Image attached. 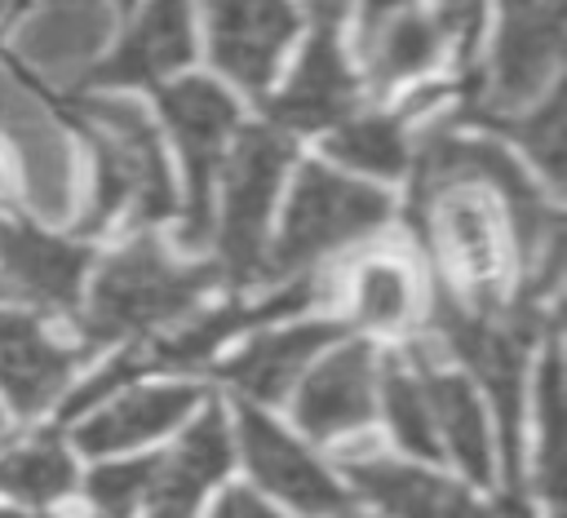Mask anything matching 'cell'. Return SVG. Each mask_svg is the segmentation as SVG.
Segmentation results:
<instances>
[{
    "instance_id": "5bb4252c",
    "label": "cell",
    "mask_w": 567,
    "mask_h": 518,
    "mask_svg": "<svg viewBox=\"0 0 567 518\" xmlns=\"http://www.w3.org/2000/svg\"><path fill=\"white\" fill-rule=\"evenodd\" d=\"M106 0H35L18 27V53L49 80L80 75L106 40Z\"/></svg>"
},
{
    "instance_id": "e0dca14e",
    "label": "cell",
    "mask_w": 567,
    "mask_h": 518,
    "mask_svg": "<svg viewBox=\"0 0 567 518\" xmlns=\"http://www.w3.org/2000/svg\"><path fill=\"white\" fill-rule=\"evenodd\" d=\"M350 483L390 518H487V509L465 487L403 460L350 456Z\"/></svg>"
},
{
    "instance_id": "ffe728a7",
    "label": "cell",
    "mask_w": 567,
    "mask_h": 518,
    "mask_svg": "<svg viewBox=\"0 0 567 518\" xmlns=\"http://www.w3.org/2000/svg\"><path fill=\"white\" fill-rule=\"evenodd\" d=\"M71 363L75 354L49 341L35 319L0 310V390L22 416H35L49 407V398L71 376Z\"/></svg>"
},
{
    "instance_id": "cb8c5ba5",
    "label": "cell",
    "mask_w": 567,
    "mask_h": 518,
    "mask_svg": "<svg viewBox=\"0 0 567 518\" xmlns=\"http://www.w3.org/2000/svg\"><path fill=\"white\" fill-rule=\"evenodd\" d=\"M337 332L328 323H292L279 332H266L257 341H248L244 354H235L221 376L230 385H239L252 398H284V390L306 372V363L332 341Z\"/></svg>"
},
{
    "instance_id": "8d00e7d4",
    "label": "cell",
    "mask_w": 567,
    "mask_h": 518,
    "mask_svg": "<svg viewBox=\"0 0 567 518\" xmlns=\"http://www.w3.org/2000/svg\"><path fill=\"white\" fill-rule=\"evenodd\" d=\"M9 4H13V0H0V13H4V9H9Z\"/></svg>"
},
{
    "instance_id": "8992f818",
    "label": "cell",
    "mask_w": 567,
    "mask_h": 518,
    "mask_svg": "<svg viewBox=\"0 0 567 518\" xmlns=\"http://www.w3.org/2000/svg\"><path fill=\"white\" fill-rule=\"evenodd\" d=\"M0 142L13 151L27 199L35 217L62 221L75 204V146L53 120V111L35 97V89L0 66Z\"/></svg>"
},
{
    "instance_id": "ba28073f",
    "label": "cell",
    "mask_w": 567,
    "mask_h": 518,
    "mask_svg": "<svg viewBox=\"0 0 567 518\" xmlns=\"http://www.w3.org/2000/svg\"><path fill=\"white\" fill-rule=\"evenodd\" d=\"M288 168V142L279 133H248L230 164H226V186H221V221H217V252L226 274L248 279L261 257V235L270 221V204L279 195Z\"/></svg>"
},
{
    "instance_id": "e575fe53",
    "label": "cell",
    "mask_w": 567,
    "mask_h": 518,
    "mask_svg": "<svg viewBox=\"0 0 567 518\" xmlns=\"http://www.w3.org/2000/svg\"><path fill=\"white\" fill-rule=\"evenodd\" d=\"M9 199V173H4V159H0V204Z\"/></svg>"
},
{
    "instance_id": "2e32d148",
    "label": "cell",
    "mask_w": 567,
    "mask_h": 518,
    "mask_svg": "<svg viewBox=\"0 0 567 518\" xmlns=\"http://www.w3.org/2000/svg\"><path fill=\"white\" fill-rule=\"evenodd\" d=\"M230 465V438H226V421L221 407L213 403L190 429L186 438L155 460L151 487H146V518H195V505L204 496L208 483H217Z\"/></svg>"
},
{
    "instance_id": "d590c367",
    "label": "cell",
    "mask_w": 567,
    "mask_h": 518,
    "mask_svg": "<svg viewBox=\"0 0 567 518\" xmlns=\"http://www.w3.org/2000/svg\"><path fill=\"white\" fill-rule=\"evenodd\" d=\"M0 518H18V514H13V509H0Z\"/></svg>"
},
{
    "instance_id": "484cf974",
    "label": "cell",
    "mask_w": 567,
    "mask_h": 518,
    "mask_svg": "<svg viewBox=\"0 0 567 518\" xmlns=\"http://www.w3.org/2000/svg\"><path fill=\"white\" fill-rule=\"evenodd\" d=\"M328 151L359 173L394 177L408 164V133H403V120L394 115H359L332 133Z\"/></svg>"
},
{
    "instance_id": "d6a6232c",
    "label": "cell",
    "mask_w": 567,
    "mask_h": 518,
    "mask_svg": "<svg viewBox=\"0 0 567 518\" xmlns=\"http://www.w3.org/2000/svg\"><path fill=\"white\" fill-rule=\"evenodd\" d=\"M213 518H275V514L257 496H248V491H226L221 505L213 509Z\"/></svg>"
},
{
    "instance_id": "1f68e13d",
    "label": "cell",
    "mask_w": 567,
    "mask_h": 518,
    "mask_svg": "<svg viewBox=\"0 0 567 518\" xmlns=\"http://www.w3.org/2000/svg\"><path fill=\"white\" fill-rule=\"evenodd\" d=\"M434 4H439L434 18L443 22V31L456 35L461 44H470L478 22H483V0H434Z\"/></svg>"
},
{
    "instance_id": "836d02e7",
    "label": "cell",
    "mask_w": 567,
    "mask_h": 518,
    "mask_svg": "<svg viewBox=\"0 0 567 518\" xmlns=\"http://www.w3.org/2000/svg\"><path fill=\"white\" fill-rule=\"evenodd\" d=\"M310 4H315V18H319V22H332L337 9H341V0H310Z\"/></svg>"
},
{
    "instance_id": "603a6c76",
    "label": "cell",
    "mask_w": 567,
    "mask_h": 518,
    "mask_svg": "<svg viewBox=\"0 0 567 518\" xmlns=\"http://www.w3.org/2000/svg\"><path fill=\"white\" fill-rule=\"evenodd\" d=\"M195 403V390L186 385H151V390H133L106 407H97L80 429H75V443L93 456H106V452H124V447H137L155 434H164L168 425H177Z\"/></svg>"
},
{
    "instance_id": "9c48e42d",
    "label": "cell",
    "mask_w": 567,
    "mask_h": 518,
    "mask_svg": "<svg viewBox=\"0 0 567 518\" xmlns=\"http://www.w3.org/2000/svg\"><path fill=\"white\" fill-rule=\"evenodd\" d=\"M204 13L213 62L248 93H261L297 35L292 0H204Z\"/></svg>"
},
{
    "instance_id": "d4e9b609",
    "label": "cell",
    "mask_w": 567,
    "mask_h": 518,
    "mask_svg": "<svg viewBox=\"0 0 567 518\" xmlns=\"http://www.w3.org/2000/svg\"><path fill=\"white\" fill-rule=\"evenodd\" d=\"M71 456L58 438H35L0 456V491L27 500V505H49L71 491Z\"/></svg>"
},
{
    "instance_id": "7402d4cb",
    "label": "cell",
    "mask_w": 567,
    "mask_h": 518,
    "mask_svg": "<svg viewBox=\"0 0 567 518\" xmlns=\"http://www.w3.org/2000/svg\"><path fill=\"white\" fill-rule=\"evenodd\" d=\"M430 394V412H434V434H439V452H447L474 483H492L496 465H492V429L483 416V403L474 394V385L456 372H439V367H416Z\"/></svg>"
},
{
    "instance_id": "44dd1931",
    "label": "cell",
    "mask_w": 567,
    "mask_h": 518,
    "mask_svg": "<svg viewBox=\"0 0 567 518\" xmlns=\"http://www.w3.org/2000/svg\"><path fill=\"white\" fill-rule=\"evenodd\" d=\"M346 305L354 323L377 328V332H403L416 323L425 297L416 266L403 252H363L346 270Z\"/></svg>"
},
{
    "instance_id": "4dcf8cb0",
    "label": "cell",
    "mask_w": 567,
    "mask_h": 518,
    "mask_svg": "<svg viewBox=\"0 0 567 518\" xmlns=\"http://www.w3.org/2000/svg\"><path fill=\"white\" fill-rule=\"evenodd\" d=\"M509 133L532 151V159L540 164V173L558 186L563 182V93H554L545 106H536L532 115H523L518 124H509Z\"/></svg>"
},
{
    "instance_id": "7a4b0ae2",
    "label": "cell",
    "mask_w": 567,
    "mask_h": 518,
    "mask_svg": "<svg viewBox=\"0 0 567 518\" xmlns=\"http://www.w3.org/2000/svg\"><path fill=\"white\" fill-rule=\"evenodd\" d=\"M416 221L447 279L461 283L478 310L501 305V279L509 266V217L501 199L465 177L416 182Z\"/></svg>"
},
{
    "instance_id": "8fae6325",
    "label": "cell",
    "mask_w": 567,
    "mask_h": 518,
    "mask_svg": "<svg viewBox=\"0 0 567 518\" xmlns=\"http://www.w3.org/2000/svg\"><path fill=\"white\" fill-rule=\"evenodd\" d=\"M563 49V0H505L501 31L492 49V102L496 106H523L532 102L549 71L558 66Z\"/></svg>"
},
{
    "instance_id": "30bf717a",
    "label": "cell",
    "mask_w": 567,
    "mask_h": 518,
    "mask_svg": "<svg viewBox=\"0 0 567 518\" xmlns=\"http://www.w3.org/2000/svg\"><path fill=\"white\" fill-rule=\"evenodd\" d=\"M239 443H244V460H248L252 478L284 505H292L301 514H319V518L350 514V496L332 483V474L261 412H252V407L239 412Z\"/></svg>"
},
{
    "instance_id": "6da1fadb",
    "label": "cell",
    "mask_w": 567,
    "mask_h": 518,
    "mask_svg": "<svg viewBox=\"0 0 567 518\" xmlns=\"http://www.w3.org/2000/svg\"><path fill=\"white\" fill-rule=\"evenodd\" d=\"M75 120L93 142L97 182L84 230H106L120 217L155 221L173 208V182L151 120L124 97H80Z\"/></svg>"
},
{
    "instance_id": "ac0fdd59",
    "label": "cell",
    "mask_w": 567,
    "mask_h": 518,
    "mask_svg": "<svg viewBox=\"0 0 567 518\" xmlns=\"http://www.w3.org/2000/svg\"><path fill=\"white\" fill-rule=\"evenodd\" d=\"M195 53L190 40V0H151L133 22L124 44L97 66L102 84H146L168 71H182Z\"/></svg>"
},
{
    "instance_id": "f546056e",
    "label": "cell",
    "mask_w": 567,
    "mask_h": 518,
    "mask_svg": "<svg viewBox=\"0 0 567 518\" xmlns=\"http://www.w3.org/2000/svg\"><path fill=\"white\" fill-rule=\"evenodd\" d=\"M151 474H155V460H115V465H102L89 478V496H93V505L102 514L128 518V514L142 509L146 487H151Z\"/></svg>"
},
{
    "instance_id": "4316f807",
    "label": "cell",
    "mask_w": 567,
    "mask_h": 518,
    "mask_svg": "<svg viewBox=\"0 0 567 518\" xmlns=\"http://www.w3.org/2000/svg\"><path fill=\"white\" fill-rule=\"evenodd\" d=\"M257 314H266V310L226 305V310H217V314H204V319L177 328L173 336L151 341L146 350H133V367H137V372H146V367H195V363H204L226 336H235L244 323H252Z\"/></svg>"
},
{
    "instance_id": "277c9868",
    "label": "cell",
    "mask_w": 567,
    "mask_h": 518,
    "mask_svg": "<svg viewBox=\"0 0 567 518\" xmlns=\"http://www.w3.org/2000/svg\"><path fill=\"white\" fill-rule=\"evenodd\" d=\"M390 217V199L354 177H341L332 168L306 164L288 208H284V230L270 257L275 274H297L306 266H315L319 257H328L341 244L363 239L368 230H377Z\"/></svg>"
},
{
    "instance_id": "9a60e30c",
    "label": "cell",
    "mask_w": 567,
    "mask_h": 518,
    "mask_svg": "<svg viewBox=\"0 0 567 518\" xmlns=\"http://www.w3.org/2000/svg\"><path fill=\"white\" fill-rule=\"evenodd\" d=\"M377 398V367L368 345H346L328 354L297 394V425L310 438H332L346 429H363Z\"/></svg>"
},
{
    "instance_id": "4fadbf2b",
    "label": "cell",
    "mask_w": 567,
    "mask_h": 518,
    "mask_svg": "<svg viewBox=\"0 0 567 518\" xmlns=\"http://www.w3.org/2000/svg\"><path fill=\"white\" fill-rule=\"evenodd\" d=\"M354 13H359V58L377 89L434 66L447 31L416 0H354Z\"/></svg>"
},
{
    "instance_id": "3957f363",
    "label": "cell",
    "mask_w": 567,
    "mask_h": 518,
    "mask_svg": "<svg viewBox=\"0 0 567 518\" xmlns=\"http://www.w3.org/2000/svg\"><path fill=\"white\" fill-rule=\"evenodd\" d=\"M213 279V270L177 266L155 239L124 244L97 274L89 314L80 319L84 341H120L133 332H151L164 319H177Z\"/></svg>"
},
{
    "instance_id": "7c38bea8",
    "label": "cell",
    "mask_w": 567,
    "mask_h": 518,
    "mask_svg": "<svg viewBox=\"0 0 567 518\" xmlns=\"http://www.w3.org/2000/svg\"><path fill=\"white\" fill-rule=\"evenodd\" d=\"M84 248L62 244L31 221H0V292L44 310H71L84 279Z\"/></svg>"
},
{
    "instance_id": "5b68a950",
    "label": "cell",
    "mask_w": 567,
    "mask_h": 518,
    "mask_svg": "<svg viewBox=\"0 0 567 518\" xmlns=\"http://www.w3.org/2000/svg\"><path fill=\"white\" fill-rule=\"evenodd\" d=\"M536 314L518 310V314H501V305L492 310H461L456 301L439 305V332L447 341V350L474 372V381L487 390L492 407H496V425H501V443H505V465L509 474H518V416H523V345Z\"/></svg>"
},
{
    "instance_id": "d6986e66",
    "label": "cell",
    "mask_w": 567,
    "mask_h": 518,
    "mask_svg": "<svg viewBox=\"0 0 567 518\" xmlns=\"http://www.w3.org/2000/svg\"><path fill=\"white\" fill-rule=\"evenodd\" d=\"M354 106V75L337 49L332 22H319L301 66L292 71L288 89L275 97V120L288 128H323Z\"/></svg>"
},
{
    "instance_id": "f1b7e54d",
    "label": "cell",
    "mask_w": 567,
    "mask_h": 518,
    "mask_svg": "<svg viewBox=\"0 0 567 518\" xmlns=\"http://www.w3.org/2000/svg\"><path fill=\"white\" fill-rule=\"evenodd\" d=\"M536 429H540V491L558 509L563 500V367L549 350L536 381Z\"/></svg>"
},
{
    "instance_id": "52a82bcc",
    "label": "cell",
    "mask_w": 567,
    "mask_h": 518,
    "mask_svg": "<svg viewBox=\"0 0 567 518\" xmlns=\"http://www.w3.org/2000/svg\"><path fill=\"white\" fill-rule=\"evenodd\" d=\"M159 106L168 115V128L177 137L182 164H186V244H199L204 230L213 226V177L226 164V146L235 137L239 111L226 89L213 80H177L173 89L159 93Z\"/></svg>"
},
{
    "instance_id": "83f0119b",
    "label": "cell",
    "mask_w": 567,
    "mask_h": 518,
    "mask_svg": "<svg viewBox=\"0 0 567 518\" xmlns=\"http://www.w3.org/2000/svg\"><path fill=\"white\" fill-rule=\"evenodd\" d=\"M385 421L390 434L412 452V456H443L439 434H434V412L421 372L412 367H385Z\"/></svg>"
}]
</instances>
